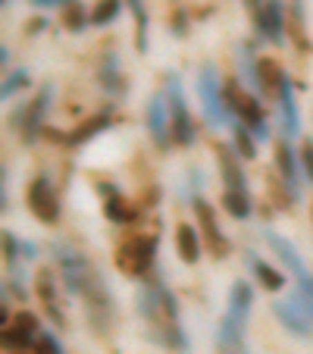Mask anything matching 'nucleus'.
I'll list each match as a JSON object with an SVG mask.
<instances>
[{
    "label": "nucleus",
    "mask_w": 313,
    "mask_h": 354,
    "mask_svg": "<svg viewBox=\"0 0 313 354\" xmlns=\"http://www.w3.org/2000/svg\"><path fill=\"white\" fill-rule=\"evenodd\" d=\"M26 201H28L32 216H38L44 226H57V223H60V194H57L50 176H35V179L28 182Z\"/></svg>",
    "instance_id": "nucleus-7"
},
{
    "label": "nucleus",
    "mask_w": 313,
    "mask_h": 354,
    "mask_svg": "<svg viewBox=\"0 0 313 354\" xmlns=\"http://www.w3.org/2000/svg\"><path fill=\"white\" fill-rule=\"evenodd\" d=\"M122 13V0H97L91 10V26H110Z\"/></svg>",
    "instance_id": "nucleus-28"
},
{
    "label": "nucleus",
    "mask_w": 313,
    "mask_h": 354,
    "mask_svg": "<svg viewBox=\"0 0 313 354\" xmlns=\"http://www.w3.org/2000/svg\"><path fill=\"white\" fill-rule=\"evenodd\" d=\"M273 314L279 317V323L292 335H298V339H313V317L307 314V310L301 308L294 298L276 301V304H273Z\"/></svg>",
    "instance_id": "nucleus-13"
},
{
    "label": "nucleus",
    "mask_w": 313,
    "mask_h": 354,
    "mask_svg": "<svg viewBox=\"0 0 313 354\" xmlns=\"http://www.w3.org/2000/svg\"><path fill=\"white\" fill-rule=\"evenodd\" d=\"M100 85L107 88V94L122 97L126 94V79L120 73V60H116V50H107L104 60H100Z\"/></svg>",
    "instance_id": "nucleus-22"
},
{
    "label": "nucleus",
    "mask_w": 313,
    "mask_h": 354,
    "mask_svg": "<svg viewBox=\"0 0 313 354\" xmlns=\"http://www.w3.org/2000/svg\"><path fill=\"white\" fill-rule=\"evenodd\" d=\"M3 248H7V261L16 263L19 261V239L13 232H3Z\"/></svg>",
    "instance_id": "nucleus-34"
},
{
    "label": "nucleus",
    "mask_w": 313,
    "mask_h": 354,
    "mask_svg": "<svg viewBox=\"0 0 313 354\" xmlns=\"http://www.w3.org/2000/svg\"><path fill=\"white\" fill-rule=\"evenodd\" d=\"M147 132H151L153 145L167 151L173 141V116H169V100L167 91H157L151 100H147Z\"/></svg>",
    "instance_id": "nucleus-9"
},
{
    "label": "nucleus",
    "mask_w": 313,
    "mask_h": 354,
    "mask_svg": "<svg viewBox=\"0 0 313 354\" xmlns=\"http://www.w3.org/2000/svg\"><path fill=\"white\" fill-rule=\"evenodd\" d=\"M226 85H220V73L214 63H204L198 73V94H200V107H204L207 122L214 129H222L229 122V110H226Z\"/></svg>",
    "instance_id": "nucleus-4"
},
{
    "label": "nucleus",
    "mask_w": 313,
    "mask_h": 354,
    "mask_svg": "<svg viewBox=\"0 0 313 354\" xmlns=\"http://www.w3.org/2000/svg\"><path fill=\"white\" fill-rule=\"evenodd\" d=\"M251 308H254V288L251 282L238 279L232 282V288H229V317H235V320L247 323V317H251Z\"/></svg>",
    "instance_id": "nucleus-20"
},
{
    "label": "nucleus",
    "mask_w": 313,
    "mask_h": 354,
    "mask_svg": "<svg viewBox=\"0 0 313 354\" xmlns=\"http://www.w3.org/2000/svg\"><path fill=\"white\" fill-rule=\"evenodd\" d=\"M257 135L251 132L247 126H241V122H235L232 129V147H235V154L241 157V160H254L257 157Z\"/></svg>",
    "instance_id": "nucleus-25"
},
{
    "label": "nucleus",
    "mask_w": 313,
    "mask_h": 354,
    "mask_svg": "<svg viewBox=\"0 0 313 354\" xmlns=\"http://www.w3.org/2000/svg\"><path fill=\"white\" fill-rule=\"evenodd\" d=\"M247 10L254 16L257 38L269 44H285V7L282 0H247Z\"/></svg>",
    "instance_id": "nucleus-6"
},
{
    "label": "nucleus",
    "mask_w": 313,
    "mask_h": 354,
    "mask_svg": "<svg viewBox=\"0 0 313 354\" xmlns=\"http://www.w3.org/2000/svg\"><path fill=\"white\" fill-rule=\"evenodd\" d=\"M38 333H41L38 317H35L32 310H19V314L3 326V348H7V351H32Z\"/></svg>",
    "instance_id": "nucleus-11"
},
{
    "label": "nucleus",
    "mask_w": 313,
    "mask_h": 354,
    "mask_svg": "<svg viewBox=\"0 0 313 354\" xmlns=\"http://www.w3.org/2000/svg\"><path fill=\"white\" fill-rule=\"evenodd\" d=\"M32 354H66V348L60 345V339H57L50 329H41L32 345Z\"/></svg>",
    "instance_id": "nucleus-30"
},
{
    "label": "nucleus",
    "mask_w": 313,
    "mask_h": 354,
    "mask_svg": "<svg viewBox=\"0 0 313 354\" xmlns=\"http://www.w3.org/2000/svg\"><path fill=\"white\" fill-rule=\"evenodd\" d=\"M176 251H179V257L185 263H198L200 251H204V239H200L198 229L188 226V223H179L176 226Z\"/></svg>",
    "instance_id": "nucleus-19"
},
{
    "label": "nucleus",
    "mask_w": 313,
    "mask_h": 354,
    "mask_svg": "<svg viewBox=\"0 0 313 354\" xmlns=\"http://www.w3.org/2000/svg\"><path fill=\"white\" fill-rule=\"evenodd\" d=\"M138 310L144 317L157 345L173 348V351H188L191 348V342H188L182 320H179V301H176L173 288H169V282L160 273H147L141 279Z\"/></svg>",
    "instance_id": "nucleus-1"
},
{
    "label": "nucleus",
    "mask_w": 313,
    "mask_h": 354,
    "mask_svg": "<svg viewBox=\"0 0 313 354\" xmlns=\"http://www.w3.org/2000/svg\"><path fill=\"white\" fill-rule=\"evenodd\" d=\"M292 16H294V32H298V44L307 47V41H304V0H292Z\"/></svg>",
    "instance_id": "nucleus-32"
},
{
    "label": "nucleus",
    "mask_w": 313,
    "mask_h": 354,
    "mask_svg": "<svg viewBox=\"0 0 313 354\" xmlns=\"http://www.w3.org/2000/svg\"><path fill=\"white\" fill-rule=\"evenodd\" d=\"M247 263H251V270H254V276H257V282L267 292H282L285 288V276L279 273V270H273L267 261H260L257 254H247Z\"/></svg>",
    "instance_id": "nucleus-23"
},
{
    "label": "nucleus",
    "mask_w": 313,
    "mask_h": 354,
    "mask_svg": "<svg viewBox=\"0 0 313 354\" xmlns=\"http://www.w3.org/2000/svg\"><path fill=\"white\" fill-rule=\"evenodd\" d=\"M22 248H26V257H35V254H38V251H35V245H32V241H26V245H22Z\"/></svg>",
    "instance_id": "nucleus-38"
},
{
    "label": "nucleus",
    "mask_w": 313,
    "mask_h": 354,
    "mask_svg": "<svg viewBox=\"0 0 313 354\" xmlns=\"http://www.w3.org/2000/svg\"><path fill=\"white\" fill-rule=\"evenodd\" d=\"M216 160H220V173H222V185H226V192H247L241 157L235 154L232 147H226V145L216 147Z\"/></svg>",
    "instance_id": "nucleus-18"
},
{
    "label": "nucleus",
    "mask_w": 313,
    "mask_h": 354,
    "mask_svg": "<svg viewBox=\"0 0 313 354\" xmlns=\"http://www.w3.org/2000/svg\"><path fill=\"white\" fill-rule=\"evenodd\" d=\"M173 22H176V26H173V32H176V35H185V19H182V10H179V13H176V19H173Z\"/></svg>",
    "instance_id": "nucleus-36"
},
{
    "label": "nucleus",
    "mask_w": 313,
    "mask_h": 354,
    "mask_svg": "<svg viewBox=\"0 0 313 354\" xmlns=\"http://www.w3.org/2000/svg\"><path fill=\"white\" fill-rule=\"evenodd\" d=\"M26 85H28V73L26 69H13V73L7 75V82H3V97L10 100L16 91H22Z\"/></svg>",
    "instance_id": "nucleus-31"
},
{
    "label": "nucleus",
    "mask_w": 313,
    "mask_h": 354,
    "mask_svg": "<svg viewBox=\"0 0 313 354\" xmlns=\"http://www.w3.org/2000/svg\"><path fill=\"white\" fill-rule=\"evenodd\" d=\"M32 7H41V10H47V7H66L69 0H28Z\"/></svg>",
    "instance_id": "nucleus-35"
},
{
    "label": "nucleus",
    "mask_w": 313,
    "mask_h": 354,
    "mask_svg": "<svg viewBox=\"0 0 313 354\" xmlns=\"http://www.w3.org/2000/svg\"><path fill=\"white\" fill-rule=\"evenodd\" d=\"M226 110L229 116H235V120L241 122V126H247L257 138L267 141L269 138V120L267 113H263V104H260L257 97H251V94L241 91L238 82H226Z\"/></svg>",
    "instance_id": "nucleus-2"
},
{
    "label": "nucleus",
    "mask_w": 313,
    "mask_h": 354,
    "mask_svg": "<svg viewBox=\"0 0 313 354\" xmlns=\"http://www.w3.org/2000/svg\"><path fill=\"white\" fill-rule=\"evenodd\" d=\"M129 7H132L135 22H138V35H135L138 54H147V10H144V0H129Z\"/></svg>",
    "instance_id": "nucleus-29"
},
{
    "label": "nucleus",
    "mask_w": 313,
    "mask_h": 354,
    "mask_svg": "<svg viewBox=\"0 0 313 354\" xmlns=\"http://www.w3.org/2000/svg\"><path fill=\"white\" fill-rule=\"evenodd\" d=\"M50 97H54V85H44L38 97L16 116V122H19V129H22V138H26L28 145L38 138L41 126H44V116H47V110H50Z\"/></svg>",
    "instance_id": "nucleus-12"
},
{
    "label": "nucleus",
    "mask_w": 313,
    "mask_h": 354,
    "mask_svg": "<svg viewBox=\"0 0 313 354\" xmlns=\"http://www.w3.org/2000/svg\"><path fill=\"white\" fill-rule=\"evenodd\" d=\"M63 26H66L69 32H82L85 26H91V13L82 7L79 0H69L66 7H63Z\"/></svg>",
    "instance_id": "nucleus-27"
},
{
    "label": "nucleus",
    "mask_w": 313,
    "mask_h": 354,
    "mask_svg": "<svg viewBox=\"0 0 313 354\" xmlns=\"http://www.w3.org/2000/svg\"><path fill=\"white\" fill-rule=\"evenodd\" d=\"M35 288H38V298H41V308L44 314L50 317L54 326H66V314L60 308V295H57V279L50 270H38V279H35Z\"/></svg>",
    "instance_id": "nucleus-14"
},
{
    "label": "nucleus",
    "mask_w": 313,
    "mask_h": 354,
    "mask_svg": "<svg viewBox=\"0 0 313 354\" xmlns=\"http://www.w3.org/2000/svg\"><path fill=\"white\" fill-rule=\"evenodd\" d=\"M263 239L269 241V248L276 251V257H279V261L288 267V273L298 279L301 292H310V295H313V279H310V273H307V263L301 261L298 248H294L288 239H282L279 232H273V229H263Z\"/></svg>",
    "instance_id": "nucleus-10"
},
{
    "label": "nucleus",
    "mask_w": 313,
    "mask_h": 354,
    "mask_svg": "<svg viewBox=\"0 0 313 354\" xmlns=\"http://www.w3.org/2000/svg\"><path fill=\"white\" fill-rule=\"evenodd\" d=\"M276 169H279V179L285 188H292L294 198H301V167L294 160V151H292V138L282 135V141L276 145Z\"/></svg>",
    "instance_id": "nucleus-17"
},
{
    "label": "nucleus",
    "mask_w": 313,
    "mask_h": 354,
    "mask_svg": "<svg viewBox=\"0 0 313 354\" xmlns=\"http://www.w3.org/2000/svg\"><path fill=\"white\" fill-rule=\"evenodd\" d=\"M97 192H100V198H104V216H107L110 223L126 226V223L135 220V207L122 198V192L116 185H110V182H97Z\"/></svg>",
    "instance_id": "nucleus-16"
},
{
    "label": "nucleus",
    "mask_w": 313,
    "mask_h": 354,
    "mask_svg": "<svg viewBox=\"0 0 313 354\" xmlns=\"http://www.w3.org/2000/svg\"><path fill=\"white\" fill-rule=\"evenodd\" d=\"M276 100H279V110H282V132H285V138H298L301 135V113H298L294 85H292V75L288 73H285V79H282L279 91H276Z\"/></svg>",
    "instance_id": "nucleus-15"
},
{
    "label": "nucleus",
    "mask_w": 313,
    "mask_h": 354,
    "mask_svg": "<svg viewBox=\"0 0 313 354\" xmlns=\"http://www.w3.org/2000/svg\"><path fill=\"white\" fill-rule=\"evenodd\" d=\"M7 354H28V351H7Z\"/></svg>",
    "instance_id": "nucleus-39"
},
{
    "label": "nucleus",
    "mask_w": 313,
    "mask_h": 354,
    "mask_svg": "<svg viewBox=\"0 0 313 354\" xmlns=\"http://www.w3.org/2000/svg\"><path fill=\"white\" fill-rule=\"evenodd\" d=\"M301 169H304V176L313 182V138H307L304 145H301Z\"/></svg>",
    "instance_id": "nucleus-33"
},
{
    "label": "nucleus",
    "mask_w": 313,
    "mask_h": 354,
    "mask_svg": "<svg viewBox=\"0 0 313 354\" xmlns=\"http://www.w3.org/2000/svg\"><path fill=\"white\" fill-rule=\"evenodd\" d=\"M191 207H194V220H198V226H200V239H204V245L210 248V254H214L216 261H226L232 245H229L226 232L220 229V220H216V214H214V204L204 198H194Z\"/></svg>",
    "instance_id": "nucleus-8"
},
{
    "label": "nucleus",
    "mask_w": 313,
    "mask_h": 354,
    "mask_svg": "<svg viewBox=\"0 0 313 354\" xmlns=\"http://www.w3.org/2000/svg\"><path fill=\"white\" fill-rule=\"evenodd\" d=\"M222 207L235 220H247L251 216V194L247 192H222Z\"/></svg>",
    "instance_id": "nucleus-26"
},
{
    "label": "nucleus",
    "mask_w": 313,
    "mask_h": 354,
    "mask_svg": "<svg viewBox=\"0 0 313 354\" xmlns=\"http://www.w3.org/2000/svg\"><path fill=\"white\" fill-rule=\"evenodd\" d=\"M28 26H32V28H28V32H44V26H47V22H44V19H35V22H28Z\"/></svg>",
    "instance_id": "nucleus-37"
},
{
    "label": "nucleus",
    "mask_w": 313,
    "mask_h": 354,
    "mask_svg": "<svg viewBox=\"0 0 313 354\" xmlns=\"http://www.w3.org/2000/svg\"><path fill=\"white\" fill-rule=\"evenodd\" d=\"M157 263V235H135V239L122 241L116 251V267L132 279H144L147 273H153Z\"/></svg>",
    "instance_id": "nucleus-3"
},
{
    "label": "nucleus",
    "mask_w": 313,
    "mask_h": 354,
    "mask_svg": "<svg viewBox=\"0 0 313 354\" xmlns=\"http://www.w3.org/2000/svg\"><path fill=\"white\" fill-rule=\"evenodd\" d=\"M167 100H169V116H173V141L179 147H191L194 145V120L191 110H188L185 91H182V82L176 73H167Z\"/></svg>",
    "instance_id": "nucleus-5"
},
{
    "label": "nucleus",
    "mask_w": 313,
    "mask_h": 354,
    "mask_svg": "<svg viewBox=\"0 0 313 354\" xmlns=\"http://www.w3.org/2000/svg\"><path fill=\"white\" fill-rule=\"evenodd\" d=\"M282 79H285V69H282L273 57H263V60H260V91L269 94V97H276Z\"/></svg>",
    "instance_id": "nucleus-24"
},
{
    "label": "nucleus",
    "mask_w": 313,
    "mask_h": 354,
    "mask_svg": "<svg viewBox=\"0 0 313 354\" xmlns=\"http://www.w3.org/2000/svg\"><path fill=\"white\" fill-rule=\"evenodd\" d=\"M110 122H113V110H100L97 116H91V120H85L82 126H75V129H73V135L66 138V141H69V147H82L85 141H91L94 135L107 132Z\"/></svg>",
    "instance_id": "nucleus-21"
},
{
    "label": "nucleus",
    "mask_w": 313,
    "mask_h": 354,
    "mask_svg": "<svg viewBox=\"0 0 313 354\" xmlns=\"http://www.w3.org/2000/svg\"><path fill=\"white\" fill-rule=\"evenodd\" d=\"M310 223H313V207H310Z\"/></svg>",
    "instance_id": "nucleus-40"
}]
</instances>
